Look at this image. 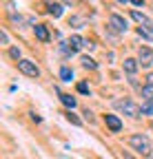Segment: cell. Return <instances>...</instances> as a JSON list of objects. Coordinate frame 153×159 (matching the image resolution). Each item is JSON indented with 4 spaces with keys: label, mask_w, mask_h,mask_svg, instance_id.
<instances>
[{
    "label": "cell",
    "mask_w": 153,
    "mask_h": 159,
    "mask_svg": "<svg viewBox=\"0 0 153 159\" xmlns=\"http://www.w3.org/2000/svg\"><path fill=\"white\" fill-rule=\"evenodd\" d=\"M129 144H131L133 150H138V152H142V155H146V152L151 150L146 135H131V137H129Z\"/></svg>",
    "instance_id": "cell-1"
},
{
    "label": "cell",
    "mask_w": 153,
    "mask_h": 159,
    "mask_svg": "<svg viewBox=\"0 0 153 159\" xmlns=\"http://www.w3.org/2000/svg\"><path fill=\"white\" fill-rule=\"evenodd\" d=\"M18 69H20L25 75H29V77H38V66L33 64V62H29V60H20V62H18Z\"/></svg>",
    "instance_id": "cell-2"
},
{
    "label": "cell",
    "mask_w": 153,
    "mask_h": 159,
    "mask_svg": "<svg viewBox=\"0 0 153 159\" xmlns=\"http://www.w3.org/2000/svg\"><path fill=\"white\" fill-rule=\"evenodd\" d=\"M116 106L118 108H122L127 115H133V117H138L142 111H140V106H136L133 102H129V99H124V102H116Z\"/></svg>",
    "instance_id": "cell-3"
},
{
    "label": "cell",
    "mask_w": 153,
    "mask_h": 159,
    "mask_svg": "<svg viewBox=\"0 0 153 159\" xmlns=\"http://www.w3.org/2000/svg\"><path fill=\"white\" fill-rule=\"evenodd\" d=\"M109 25H111V29H113V31H118V33H124V31H127V22H124V18H120V16H116V13L111 16Z\"/></svg>",
    "instance_id": "cell-4"
},
{
    "label": "cell",
    "mask_w": 153,
    "mask_h": 159,
    "mask_svg": "<svg viewBox=\"0 0 153 159\" xmlns=\"http://www.w3.org/2000/svg\"><path fill=\"white\" fill-rule=\"evenodd\" d=\"M138 55H140V62H142V66H151V64H153V49L142 47Z\"/></svg>",
    "instance_id": "cell-5"
},
{
    "label": "cell",
    "mask_w": 153,
    "mask_h": 159,
    "mask_svg": "<svg viewBox=\"0 0 153 159\" xmlns=\"http://www.w3.org/2000/svg\"><path fill=\"white\" fill-rule=\"evenodd\" d=\"M104 122H107V126L113 130V133H118V130H122V122L116 117V115H107L104 117Z\"/></svg>",
    "instance_id": "cell-6"
},
{
    "label": "cell",
    "mask_w": 153,
    "mask_h": 159,
    "mask_svg": "<svg viewBox=\"0 0 153 159\" xmlns=\"http://www.w3.org/2000/svg\"><path fill=\"white\" fill-rule=\"evenodd\" d=\"M33 31H36L38 40H42V42H47V40H49V33H47V29H45L42 25H36V27H33Z\"/></svg>",
    "instance_id": "cell-7"
},
{
    "label": "cell",
    "mask_w": 153,
    "mask_h": 159,
    "mask_svg": "<svg viewBox=\"0 0 153 159\" xmlns=\"http://www.w3.org/2000/svg\"><path fill=\"white\" fill-rule=\"evenodd\" d=\"M124 71L133 75V73L138 71V62H136V60H131V57H129V60H124Z\"/></svg>",
    "instance_id": "cell-8"
},
{
    "label": "cell",
    "mask_w": 153,
    "mask_h": 159,
    "mask_svg": "<svg viewBox=\"0 0 153 159\" xmlns=\"http://www.w3.org/2000/svg\"><path fill=\"white\" fill-rule=\"evenodd\" d=\"M142 97L146 99V102H153V84H151V82L142 89Z\"/></svg>",
    "instance_id": "cell-9"
},
{
    "label": "cell",
    "mask_w": 153,
    "mask_h": 159,
    "mask_svg": "<svg viewBox=\"0 0 153 159\" xmlns=\"http://www.w3.org/2000/svg\"><path fill=\"white\" fill-rule=\"evenodd\" d=\"M60 77L65 80V82H71V80H73V71H71L69 66H62V69H60Z\"/></svg>",
    "instance_id": "cell-10"
},
{
    "label": "cell",
    "mask_w": 153,
    "mask_h": 159,
    "mask_svg": "<svg viewBox=\"0 0 153 159\" xmlns=\"http://www.w3.org/2000/svg\"><path fill=\"white\" fill-rule=\"evenodd\" d=\"M69 44H71V49H73V51H75V49H80V47H82V38H80V35H71Z\"/></svg>",
    "instance_id": "cell-11"
},
{
    "label": "cell",
    "mask_w": 153,
    "mask_h": 159,
    "mask_svg": "<svg viewBox=\"0 0 153 159\" xmlns=\"http://www.w3.org/2000/svg\"><path fill=\"white\" fill-rule=\"evenodd\" d=\"M49 13H51L53 18H60V16H62V7H60V5H49Z\"/></svg>",
    "instance_id": "cell-12"
},
{
    "label": "cell",
    "mask_w": 153,
    "mask_h": 159,
    "mask_svg": "<svg viewBox=\"0 0 153 159\" xmlns=\"http://www.w3.org/2000/svg\"><path fill=\"white\" fill-rule=\"evenodd\" d=\"M60 97H62V104L65 106H69V108L75 106V97H71V95H60Z\"/></svg>",
    "instance_id": "cell-13"
},
{
    "label": "cell",
    "mask_w": 153,
    "mask_h": 159,
    "mask_svg": "<svg viewBox=\"0 0 153 159\" xmlns=\"http://www.w3.org/2000/svg\"><path fill=\"white\" fill-rule=\"evenodd\" d=\"M131 16H133V20H138L140 25H146V22H149V20H146V18H144L140 11H131Z\"/></svg>",
    "instance_id": "cell-14"
},
{
    "label": "cell",
    "mask_w": 153,
    "mask_h": 159,
    "mask_svg": "<svg viewBox=\"0 0 153 159\" xmlns=\"http://www.w3.org/2000/svg\"><path fill=\"white\" fill-rule=\"evenodd\" d=\"M140 111H142V115H153V102L142 104V106H140Z\"/></svg>",
    "instance_id": "cell-15"
},
{
    "label": "cell",
    "mask_w": 153,
    "mask_h": 159,
    "mask_svg": "<svg viewBox=\"0 0 153 159\" xmlns=\"http://www.w3.org/2000/svg\"><path fill=\"white\" fill-rule=\"evenodd\" d=\"M82 64H84L87 69H95V66H98V64H95V62H93V60H91L89 55H84V57H82Z\"/></svg>",
    "instance_id": "cell-16"
},
{
    "label": "cell",
    "mask_w": 153,
    "mask_h": 159,
    "mask_svg": "<svg viewBox=\"0 0 153 159\" xmlns=\"http://www.w3.org/2000/svg\"><path fill=\"white\" fill-rule=\"evenodd\" d=\"M67 119H69V122H71V124H75V126H80V119H78V117H75L73 113H67Z\"/></svg>",
    "instance_id": "cell-17"
},
{
    "label": "cell",
    "mask_w": 153,
    "mask_h": 159,
    "mask_svg": "<svg viewBox=\"0 0 153 159\" xmlns=\"http://www.w3.org/2000/svg\"><path fill=\"white\" fill-rule=\"evenodd\" d=\"M78 91H80V93H84V95H87V93H89V86H87V84H84V82H80V84H78Z\"/></svg>",
    "instance_id": "cell-18"
},
{
    "label": "cell",
    "mask_w": 153,
    "mask_h": 159,
    "mask_svg": "<svg viewBox=\"0 0 153 159\" xmlns=\"http://www.w3.org/2000/svg\"><path fill=\"white\" fill-rule=\"evenodd\" d=\"M9 53H11V57H16V60H18V57H20V51H18V49H11Z\"/></svg>",
    "instance_id": "cell-19"
},
{
    "label": "cell",
    "mask_w": 153,
    "mask_h": 159,
    "mask_svg": "<svg viewBox=\"0 0 153 159\" xmlns=\"http://www.w3.org/2000/svg\"><path fill=\"white\" fill-rule=\"evenodd\" d=\"M131 2L136 5V7H140V5H142V0H131Z\"/></svg>",
    "instance_id": "cell-20"
},
{
    "label": "cell",
    "mask_w": 153,
    "mask_h": 159,
    "mask_svg": "<svg viewBox=\"0 0 153 159\" xmlns=\"http://www.w3.org/2000/svg\"><path fill=\"white\" fill-rule=\"evenodd\" d=\"M118 2H127V0H118Z\"/></svg>",
    "instance_id": "cell-21"
},
{
    "label": "cell",
    "mask_w": 153,
    "mask_h": 159,
    "mask_svg": "<svg viewBox=\"0 0 153 159\" xmlns=\"http://www.w3.org/2000/svg\"><path fill=\"white\" fill-rule=\"evenodd\" d=\"M65 2H73V0H65Z\"/></svg>",
    "instance_id": "cell-22"
}]
</instances>
